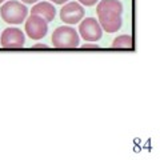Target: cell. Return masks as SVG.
<instances>
[{
	"label": "cell",
	"mask_w": 160,
	"mask_h": 160,
	"mask_svg": "<svg viewBox=\"0 0 160 160\" xmlns=\"http://www.w3.org/2000/svg\"><path fill=\"white\" fill-rule=\"evenodd\" d=\"M80 36L72 27H59L52 33V44L56 49H73L79 46Z\"/></svg>",
	"instance_id": "cell-1"
},
{
	"label": "cell",
	"mask_w": 160,
	"mask_h": 160,
	"mask_svg": "<svg viewBox=\"0 0 160 160\" xmlns=\"http://www.w3.org/2000/svg\"><path fill=\"white\" fill-rule=\"evenodd\" d=\"M28 15V9L18 0H9L0 8V16L8 24H22Z\"/></svg>",
	"instance_id": "cell-2"
},
{
	"label": "cell",
	"mask_w": 160,
	"mask_h": 160,
	"mask_svg": "<svg viewBox=\"0 0 160 160\" xmlns=\"http://www.w3.org/2000/svg\"><path fill=\"white\" fill-rule=\"evenodd\" d=\"M0 43L6 49H19L26 43V36L19 28H6L0 36Z\"/></svg>",
	"instance_id": "cell-3"
},
{
	"label": "cell",
	"mask_w": 160,
	"mask_h": 160,
	"mask_svg": "<svg viewBox=\"0 0 160 160\" xmlns=\"http://www.w3.org/2000/svg\"><path fill=\"white\" fill-rule=\"evenodd\" d=\"M79 33L86 42H98L102 39V27L96 19L86 18L79 26Z\"/></svg>",
	"instance_id": "cell-4"
},
{
	"label": "cell",
	"mask_w": 160,
	"mask_h": 160,
	"mask_svg": "<svg viewBox=\"0 0 160 160\" xmlns=\"http://www.w3.org/2000/svg\"><path fill=\"white\" fill-rule=\"evenodd\" d=\"M26 32L33 40L43 39L48 32V23L38 15H31L26 22Z\"/></svg>",
	"instance_id": "cell-5"
},
{
	"label": "cell",
	"mask_w": 160,
	"mask_h": 160,
	"mask_svg": "<svg viewBox=\"0 0 160 160\" xmlns=\"http://www.w3.org/2000/svg\"><path fill=\"white\" fill-rule=\"evenodd\" d=\"M84 8L79 3H68L60 9V19L66 24H76L84 18Z\"/></svg>",
	"instance_id": "cell-6"
},
{
	"label": "cell",
	"mask_w": 160,
	"mask_h": 160,
	"mask_svg": "<svg viewBox=\"0 0 160 160\" xmlns=\"http://www.w3.org/2000/svg\"><path fill=\"white\" fill-rule=\"evenodd\" d=\"M99 16V24L104 31L108 33H113L118 32L122 28L123 20H122V15L119 13H113V12H98Z\"/></svg>",
	"instance_id": "cell-7"
},
{
	"label": "cell",
	"mask_w": 160,
	"mask_h": 160,
	"mask_svg": "<svg viewBox=\"0 0 160 160\" xmlns=\"http://www.w3.org/2000/svg\"><path fill=\"white\" fill-rule=\"evenodd\" d=\"M31 15H38V16L43 18L47 23L53 22L55 16H56V9L48 2H42L38 3L36 6H33L31 9Z\"/></svg>",
	"instance_id": "cell-8"
},
{
	"label": "cell",
	"mask_w": 160,
	"mask_h": 160,
	"mask_svg": "<svg viewBox=\"0 0 160 160\" xmlns=\"http://www.w3.org/2000/svg\"><path fill=\"white\" fill-rule=\"evenodd\" d=\"M96 12H113V13H123V4L119 0H102L98 7Z\"/></svg>",
	"instance_id": "cell-9"
},
{
	"label": "cell",
	"mask_w": 160,
	"mask_h": 160,
	"mask_svg": "<svg viewBox=\"0 0 160 160\" xmlns=\"http://www.w3.org/2000/svg\"><path fill=\"white\" fill-rule=\"evenodd\" d=\"M133 40L131 35H120L112 42V48H120V49H132Z\"/></svg>",
	"instance_id": "cell-10"
},
{
	"label": "cell",
	"mask_w": 160,
	"mask_h": 160,
	"mask_svg": "<svg viewBox=\"0 0 160 160\" xmlns=\"http://www.w3.org/2000/svg\"><path fill=\"white\" fill-rule=\"evenodd\" d=\"M96 2H99V0H79V3H82L83 6H86V7L95 6V4H96Z\"/></svg>",
	"instance_id": "cell-11"
},
{
	"label": "cell",
	"mask_w": 160,
	"mask_h": 160,
	"mask_svg": "<svg viewBox=\"0 0 160 160\" xmlns=\"http://www.w3.org/2000/svg\"><path fill=\"white\" fill-rule=\"evenodd\" d=\"M100 48L98 44H84V46H82V49H98Z\"/></svg>",
	"instance_id": "cell-12"
},
{
	"label": "cell",
	"mask_w": 160,
	"mask_h": 160,
	"mask_svg": "<svg viewBox=\"0 0 160 160\" xmlns=\"http://www.w3.org/2000/svg\"><path fill=\"white\" fill-rule=\"evenodd\" d=\"M32 48L33 49H49V47L47 46V44H35Z\"/></svg>",
	"instance_id": "cell-13"
},
{
	"label": "cell",
	"mask_w": 160,
	"mask_h": 160,
	"mask_svg": "<svg viewBox=\"0 0 160 160\" xmlns=\"http://www.w3.org/2000/svg\"><path fill=\"white\" fill-rule=\"evenodd\" d=\"M51 2H53L55 4H64V3H67L68 0H51Z\"/></svg>",
	"instance_id": "cell-14"
},
{
	"label": "cell",
	"mask_w": 160,
	"mask_h": 160,
	"mask_svg": "<svg viewBox=\"0 0 160 160\" xmlns=\"http://www.w3.org/2000/svg\"><path fill=\"white\" fill-rule=\"evenodd\" d=\"M23 3H26V4H33V3H36L38 0H22Z\"/></svg>",
	"instance_id": "cell-15"
},
{
	"label": "cell",
	"mask_w": 160,
	"mask_h": 160,
	"mask_svg": "<svg viewBox=\"0 0 160 160\" xmlns=\"http://www.w3.org/2000/svg\"><path fill=\"white\" fill-rule=\"evenodd\" d=\"M2 3H3V0H0V4H2Z\"/></svg>",
	"instance_id": "cell-16"
},
{
	"label": "cell",
	"mask_w": 160,
	"mask_h": 160,
	"mask_svg": "<svg viewBox=\"0 0 160 160\" xmlns=\"http://www.w3.org/2000/svg\"><path fill=\"white\" fill-rule=\"evenodd\" d=\"M3 2H4V0H3Z\"/></svg>",
	"instance_id": "cell-17"
}]
</instances>
